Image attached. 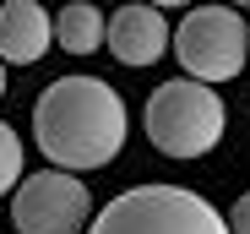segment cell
Here are the masks:
<instances>
[{"label": "cell", "instance_id": "cell-1", "mask_svg": "<svg viewBox=\"0 0 250 234\" xmlns=\"http://www.w3.org/2000/svg\"><path fill=\"white\" fill-rule=\"evenodd\" d=\"M125 98L104 76H60L33 104V142L49 169L87 174L120 158L125 147Z\"/></svg>", "mask_w": 250, "mask_h": 234}, {"label": "cell", "instance_id": "cell-11", "mask_svg": "<svg viewBox=\"0 0 250 234\" xmlns=\"http://www.w3.org/2000/svg\"><path fill=\"white\" fill-rule=\"evenodd\" d=\"M0 98H6V60H0Z\"/></svg>", "mask_w": 250, "mask_h": 234}, {"label": "cell", "instance_id": "cell-5", "mask_svg": "<svg viewBox=\"0 0 250 234\" xmlns=\"http://www.w3.org/2000/svg\"><path fill=\"white\" fill-rule=\"evenodd\" d=\"M93 202H87V185L65 169H38L17 185L11 196V223L17 234H82L93 229L87 223Z\"/></svg>", "mask_w": 250, "mask_h": 234}, {"label": "cell", "instance_id": "cell-10", "mask_svg": "<svg viewBox=\"0 0 250 234\" xmlns=\"http://www.w3.org/2000/svg\"><path fill=\"white\" fill-rule=\"evenodd\" d=\"M229 234H250V191L234 202V213H229Z\"/></svg>", "mask_w": 250, "mask_h": 234}, {"label": "cell", "instance_id": "cell-8", "mask_svg": "<svg viewBox=\"0 0 250 234\" xmlns=\"http://www.w3.org/2000/svg\"><path fill=\"white\" fill-rule=\"evenodd\" d=\"M55 44L65 55H93L98 44H109V17L93 0H71V6L55 11Z\"/></svg>", "mask_w": 250, "mask_h": 234}, {"label": "cell", "instance_id": "cell-7", "mask_svg": "<svg viewBox=\"0 0 250 234\" xmlns=\"http://www.w3.org/2000/svg\"><path fill=\"white\" fill-rule=\"evenodd\" d=\"M49 44H55V17L38 6V0H6V6H0V60L6 65L44 60Z\"/></svg>", "mask_w": 250, "mask_h": 234}, {"label": "cell", "instance_id": "cell-9", "mask_svg": "<svg viewBox=\"0 0 250 234\" xmlns=\"http://www.w3.org/2000/svg\"><path fill=\"white\" fill-rule=\"evenodd\" d=\"M17 185H22V136L0 120V196H17Z\"/></svg>", "mask_w": 250, "mask_h": 234}, {"label": "cell", "instance_id": "cell-3", "mask_svg": "<svg viewBox=\"0 0 250 234\" xmlns=\"http://www.w3.org/2000/svg\"><path fill=\"white\" fill-rule=\"evenodd\" d=\"M87 234H229V218L185 185H131L93 218Z\"/></svg>", "mask_w": 250, "mask_h": 234}, {"label": "cell", "instance_id": "cell-6", "mask_svg": "<svg viewBox=\"0 0 250 234\" xmlns=\"http://www.w3.org/2000/svg\"><path fill=\"white\" fill-rule=\"evenodd\" d=\"M169 17H163V6H120L109 17V55L120 65H152L163 60V49H169Z\"/></svg>", "mask_w": 250, "mask_h": 234}, {"label": "cell", "instance_id": "cell-2", "mask_svg": "<svg viewBox=\"0 0 250 234\" xmlns=\"http://www.w3.org/2000/svg\"><path fill=\"white\" fill-rule=\"evenodd\" d=\"M142 126H147V142L163 152V158H201V152H212L223 142L229 114H223L218 87L180 76V82L152 87Z\"/></svg>", "mask_w": 250, "mask_h": 234}, {"label": "cell", "instance_id": "cell-4", "mask_svg": "<svg viewBox=\"0 0 250 234\" xmlns=\"http://www.w3.org/2000/svg\"><path fill=\"white\" fill-rule=\"evenodd\" d=\"M174 60L190 82H234L250 65V27L234 6H190L174 27Z\"/></svg>", "mask_w": 250, "mask_h": 234}]
</instances>
